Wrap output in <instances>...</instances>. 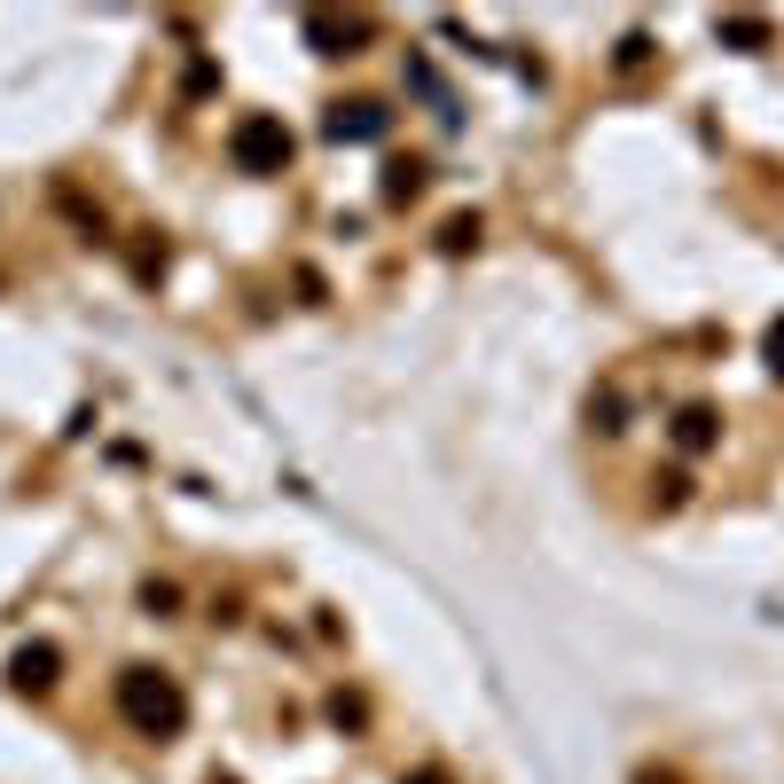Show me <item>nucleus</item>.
<instances>
[{
    "mask_svg": "<svg viewBox=\"0 0 784 784\" xmlns=\"http://www.w3.org/2000/svg\"><path fill=\"white\" fill-rule=\"evenodd\" d=\"M118 714L142 730V738H173L189 722V699H181V682L157 675V667H126L118 675Z\"/></svg>",
    "mask_w": 784,
    "mask_h": 784,
    "instance_id": "1",
    "label": "nucleus"
},
{
    "mask_svg": "<svg viewBox=\"0 0 784 784\" xmlns=\"http://www.w3.org/2000/svg\"><path fill=\"white\" fill-rule=\"evenodd\" d=\"M228 157H236V173H283L291 165V126L275 118V111H251V118H236V134H228Z\"/></svg>",
    "mask_w": 784,
    "mask_h": 784,
    "instance_id": "2",
    "label": "nucleus"
},
{
    "mask_svg": "<svg viewBox=\"0 0 784 784\" xmlns=\"http://www.w3.org/2000/svg\"><path fill=\"white\" fill-rule=\"evenodd\" d=\"M330 142H385V126H393V111L377 103V95H354V103H330Z\"/></svg>",
    "mask_w": 784,
    "mask_h": 784,
    "instance_id": "3",
    "label": "nucleus"
},
{
    "mask_svg": "<svg viewBox=\"0 0 784 784\" xmlns=\"http://www.w3.org/2000/svg\"><path fill=\"white\" fill-rule=\"evenodd\" d=\"M299 32H306V40H314L322 55H354V40H362L369 24H362V17H354V24H337V17H306Z\"/></svg>",
    "mask_w": 784,
    "mask_h": 784,
    "instance_id": "4",
    "label": "nucleus"
},
{
    "mask_svg": "<svg viewBox=\"0 0 784 784\" xmlns=\"http://www.w3.org/2000/svg\"><path fill=\"white\" fill-rule=\"evenodd\" d=\"M408 197H424V165H416V157L385 165V205H408Z\"/></svg>",
    "mask_w": 784,
    "mask_h": 784,
    "instance_id": "5",
    "label": "nucleus"
},
{
    "mask_svg": "<svg viewBox=\"0 0 784 784\" xmlns=\"http://www.w3.org/2000/svg\"><path fill=\"white\" fill-rule=\"evenodd\" d=\"M675 440H682L690 456L714 448V408H682V416H675Z\"/></svg>",
    "mask_w": 784,
    "mask_h": 784,
    "instance_id": "6",
    "label": "nucleus"
},
{
    "mask_svg": "<svg viewBox=\"0 0 784 784\" xmlns=\"http://www.w3.org/2000/svg\"><path fill=\"white\" fill-rule=\"evenodd\" d=\"M17 682H24V690H48V682H55V651H48V644H32V651L17 659Z\"/></svg>",
    "mask_w": 784,
    "mask_h": 784,
    "instance_id": "7",
    "label": "nucleus"
},
{
    "mask_svg": "<svg viewBox=\"0 0 784 784\" xmlns=\"http://www.w3.org/2000/svg\"><path fill=\"white\" fill-rule=\"evenodd\" d=\"M479 243V212H456L448 228H440V251H471Z\"/></svg>",
    "mask_w": 784,
    "mask_h": 784,
    "instance_id": "8",
    "label": "nucleus"
},
{
    "mask_svg": "<svg viewBox=\"0 0 784 784\" xmlns=\"http://www.w3.org/2000/svg\"><path fill=\"white\" fill-rule=\"evenodd\" d=\"M722 40H738V48H761V40H769V24H761V17H722Z\"/></svg>",
    "mask_w": 784,
    "mask_h": 784,
    "instance_id": "9",
    "label": "nucleus"
},
{
    "mask_svg": "<svg viewBox=\"0 0 784 784\" xmlns=\"http://www.w3.org/2000/svg\"><path fill=\"white\" fill-rule=\"evenodd\" d=\"M769 369L784 377V322H769Z\"/></svg>",
    "mask_w": 784,
    "mask_h": 784,
    "instance_id": "10",
    "label": "nucleus"
},
{
    "mask_svg": "<svg viewBox=\"0 0 784 784\" xmlns=\"http://www.w3.org/2000/svg\"><path fill=\"white\" fill-rule=\"evenodd\" d=\"M416 784H448V776H416Z\"/></svg>",
    "mask_w": 784,
    "mask_h": 784,
    "instance_id": "11",
    "label": "nucleus"
}]
</instances>
